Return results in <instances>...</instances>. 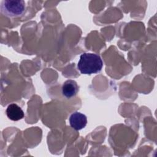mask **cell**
Returning <instances> with one entry per match:
<instances>
[{
    "label": "cell",
    "instance_id": "obj_1",
    "mask_svg": "<svg viewBox=\"0 0 157 157\" xmlns=\"http://www.w3.org/2000/svg\"><path fill=\"white\" fill-rule=\"evenodd\" d=\"M103 62L99 55L91 53H83L80 56L77 68L81 74L91 75L99 72Z\"/></svg>",
    "mask_w": 157,
    "mask_h": 157
},
{
    "label": "cell",
    "instance_id": "obj_2",
    "mask_svg": "<svg viewBox=\"0 0 157 157\" xmlns=\"http://www.w3.org/2000/svg\"><path fill=\"white\" fill-rule=\"evenodd\" d=\"M25 9L26 4L23 0H2L1 2V12L7 17H18L23 14Z\"/></svg>",
    "mask_w": 157,
    "mask_h": 157
},
{
    "label": "cell",
    "instance_id": "obj_3",
    "mask_svg": "<svg viewBox=\"0 0 157 157\" xmlns=\"http://www.w3.org/2000/svg\"><path fill=\"white\" fill-rule=\"evenodd\" d=\"M70 126L75 131H79L84 128L87 124L86 116L79 112L72 113L69 119Z\"/></svg>",
    "mask_w": 157,
    "mask_h": 157
},
{
    "label": "cell",
    "instance_id": "obj_4",
    "mask_svg": "<svg viewBox=\"0 0 157 157\" xmlns=\"http://www.w3.org/2000/svg\"><path fill=\"white\" fill-rule=\"evenodd\" d=\"M62 94L66 98H71L76 96L79 87L77 82L74 80H67L62 85Z\"/></svg>",
    "mask_w": 157,
    "mask_h": 157
},
{
    "label": "cell",
    "instance_id": "obj_5",
    "mask_svg": "<svg viewBox=\"0 0 157 157\" xmlns=\"http://www.w3.org/2000/svg\"><path fill=\"white\" fill-rule=\"evenodd\" d=\"M6 115L8 118L12 121H18L25 116L21 108L15 103H12L8 105L6 109Z\"/></svg>",
    "mask_w": 157,
    "mask_h": 157
}]
</instances>
